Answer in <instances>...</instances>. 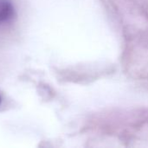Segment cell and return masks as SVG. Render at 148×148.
I'll return each mask as SVG.
<instances>
[{
  "label": "cell",
  "instance_id": "1",
  "mask_svg": "<svg viewBox=\"0 0 148 148\" xmlns=\"http://www.w3.org/2000/svg\"><path fill=\"white\" fill-rule=\"evenodd\" d=\"M15 16V8L10 0H0V25L10 23Z\"/></svg>",
  "mask_w": 148,
  "mask_h": 148
},
{
  "label": "cell",
  "instance_id": "2",
  "mask_svg": "<svg viewBox=\"0 0 148 148\" xmlns=\"http://www.w3.org/2000/svg\"><path fill=\"white\" fill-rule=\"evenodd\" d=\"M0 103H1V97H0Z\"/></svg>",
  "mask_w": 148,
  "mask_h": 148
}]
</instances>
